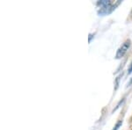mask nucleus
Wrapping results in <instances>:
<instances>
[{"label": "nucleus", "instance_id": "obj_1", "mask_svg": "<svg viewBox=\"0 0 132 130\" xmlns=\"http://www.w3.org/2000/svg\"><path fill=\"white\" fill-rule=\"evenodd\" d=\"M130 47V40H127L124 43L122 44V46L120 47V48L117 51V54H116V58L119 59V58H122L123 55H125V53L127 52V50L129 49V48Z\"/></svg>", "mask_w": 132, "mask_h": 130}, {"label": "nucleus", "instance_id": "obj_2", "mask_svg": "<svg viewBox=\"0 0 132 130\" xmlns=\"http://www.w3.org/2000/svg\"><path fill=\"white\" fill-rule=\"evenodd\" d=\"M121 125H122V120H120V121H119L118 123H117V124H116V127H114V129H113V130H117V129L119 128V127H120V126H121Z\"/></svg>", "mask_w": 132, "mask_h": 130}, {"label": "nucleus", "instance_id": "obj_3", "mask_svg": "<svg viewBox=\"0 0 132 130\" xmlns=\"http://www.w3.org/2000/svg\"><path fill=\"white\" fill-rule=\"evenodd\" d=\"M128 72H129V73H131V72H132V63H131L130 66H129V70H128Z\"/></svg>", "mask_w": 132, "mask_h": 130}]
</instances>
